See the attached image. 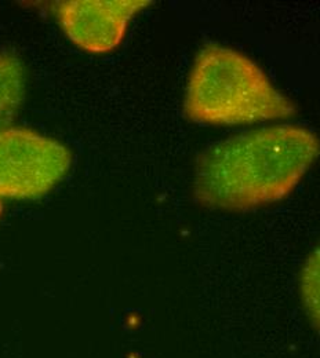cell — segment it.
<instances>
[{
	"mask_svg": "<svg viewBox=\"0 0 320 358\" xmlns=\"http://www.w3.org/2000/svg\"><path fill=\"white\" fill-rule=\"evenodd\" d=\"M319 155L308 129L276 126L236 135L199 159L195 197L206 207L246 211L288 196Z\"/></svg>",
	"mask_w": 320,
	"mask_h": 358,
	"instance_id": "obj_1",
	"label": "cell"
},
{
	"mask_svg": "<svg viewBox=\"0 0 320 358\" xmlns=\"http://www.w3.org/2000/svg\"><path fill=\"white\" fill-rule=\"evenodd\" d=\"M183 112L192 122L239 126L287 119L295 106L250 58L213 45L202 48L195 59Z\"/></svg>",
	"mask_w": 320,
	"mask_h": 358,
	"instance_id": "obj_2",
	"label": "cell"
},
{
	"mask_svg": "<svg viewBox=\"0 0 320 358\" xmlns=\"http://www.w3.org/2000/svg\"><path fill=\"white\" fill-rule=\"evenodd\" d=\"M72 155L55 139L27 129L0 131V197L32 200L45 196L71 167Z\"/></svg>",
	"mask_w": 320,
	"mask_h": 358,
	"instance_id": "obj_3",
	"label": "cell"
},
{
	"mask_svg": "<svg viewBox=\"0 0 320 358\" xmlns=\"http://www.w3.org/2000/svg\"><path fill=\"white\" fill-rule=\"evenodd\" d=\"M148 0H65L57 17L68 39L89 52H108L120 45L133 15Z\"/></svg>",
	"mask_w": 320,
	"mask_h": 358,
	"instance_id": "obj_4",
	"label": "cell"
},
{
	"mask_svg": "<svg viewBox=\"0 0 320 358\" xmlns=\"http://www.w3.org/2000/svg\"><path fill=\"white\" fill-rule=\"evenodd\" d=\"M25 96V69L13 54H0V131L17 116Z\"/></svg>",
	"mask_w": 320,
	"mask_h": 358,
	"instance_id": "obj_5",
	"label": "cell"
},
{
	"mask_svg": "<svg viewBox=\"0 0 320 358\" xmlns=\"http://www.w3.org/2000/svg\"><path fill=\"white\" fill-rule=\"evenodd\" d=\"M301 289H302V302L305 305L308 315L312 317L318 324V317H319V252L318 251L309 257L304 268Z\"/></svg>",
	"mask_w": 320,
	"mask_h": 358,
	"instance_id": "obj_6",
	"label": "cell"
},
{
	"mask_svg": "<svg viewBox=\"0 0 320 358\" xmlns=\"http://www.w3.org/2000/svg\"><path fill=\"white\" fill-rule=\"evenodd\" d=\"M1 213H3V206H1V201H0V215H1Z\"/></svg>",
	"mask_w": 320,
	"mask_h": 358,
	"instance_id": "obj_7",
	"label": "cell"
}]
</instances>
